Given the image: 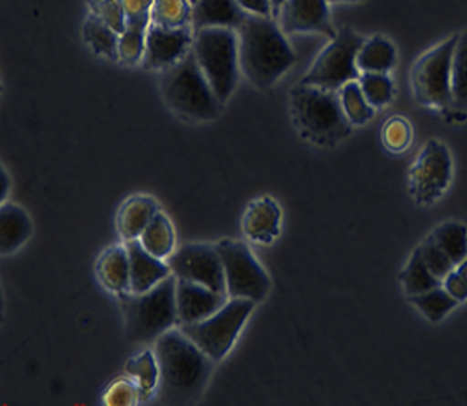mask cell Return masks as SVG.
Returning <instances> with one entry per match:
<instances>
[{
	"instance_id": "cell-11",
	"label": "cell",
	"mask_w": 467,
	"mask_h": 406,
	"mask_svg": "<svg viewBox=\"0 0 467 406\" xmlns=\"http://www.w3.org/2000/svg\"><path fill=\"white\" fill-rule=\"evenodd\" d=\"M453 178V159L450 148L438 140L421 146L408 172V191L415 203L432 206L443 197Z\"/></svg>"
},
{
	"instance_id": "cell-8",
	"label": "cell",
	"mask_w": 467,
	"mask_h": 406,
	"mask_svg": "<svg viewBox=\"0 0 467 406\" xmlns=\"http://www.w3.org/2000/svg\"><path fill=\"white\" fill-rule=\"evenodd\" d=\"M255 307L257 303L252 299H229L208 318L193 324H183L180 329L214 362H220L231 352L237 336Z\"/></svg>"
},
{
	"instance_id": "cell-39",
	"label": "cell",
	"mask_w": 467,
	"mask_h": 406,
	"mask_svg": "<svg viewBox=\"0 0 467 406\" xmlns=\"http://www.w3.org/2000/svg\"><path fill=\"white\" fill-rule=\"evenodd\" d=\"M443 287L448 290L451 297H455L459 303L467 301V284L459 276V273L453 269L443 280Z\"/></svg>"
},
{
	"instance_id": "cell-36",
	"label": "cell",
	"mask_w": 467,
	"mask_h": 406,
	"mask_svg": "<svg viewBox=\"0 0 467 406\" xmlns=\"http://www.w3.org/2000/svg\"><path fill=\"white\" fill-rule=\"evenodd\" d=\"M140 403L138 385L132 382V379H118L111 383L104 394V405L109 406H132Z\"/></svg>"
},
{
	"instance_id": "cell-9",
	"label": "cell",
	"mask_w": 467,
	"mask_h": 406,
	"mask_svg": "<svg viewBox=\"0 0 467 406\" xmlns=\"http://www.w3.org/2000/svg\"><path fill=\"white\" fill-rule=\"evenodd\" d=\"M362 43V36L351 30L350 26H345L317 57L315 64L304 74L299 83L339 92L347 83L357 81L360 78V71L357 68V53Z\"/></svg>"
},
{
	"instance_id": "cell-2",
	"label": "cell",
	"mask_w": 467,
	"mask_h": 406,
	"mask_svg": "<svg viewBox=\"0 0 467 406\" xmlns=\"http://www.w3.org/2000/svg\"><path fill=\"white\" fill-rule=\"evenodd\" d=\"M237 43L241 71L260 90L276 85L281 76L296 64L294 49L280 24L271 16L248 13L237 28Z\"/></svg>"
},
{
	"instance_id": "cell-41",
	"label": "cell",
	"mask_w": 467,
	"mask_h": 406,
	"mask_svg": "<svg viewBox=\"0 0 467 406\" xmlns=\"http://www.w3.org/2000/svg\"><path fill=\"white\" fill-rule=\"evenodd\" d=\"M455 271L459 273V276L467 284V257L464 261H461V263L455 265Z\"/></svg>"
},
{
	"instance_id": "cell-25",
	"label": "cell",
	"mask_w": 467,
	"mask_h": 406,
	"mask_svg": "<svg viewBox=\"0 0 467 406\" xmlns=\"http://www.w3.org/2000/svg\"><path fill=\"white\" fill-rule=\"evenodd\" d=\"M83 39L95 55L109 58V60H118L119 34L94 13L87 18V22L83 25Z\"/></svg>"
},
{
	"instance_id": "cell-21",
	"label": "cell",
	"mask_w": 467,
	"mask_h": 406,
	"mask_svg": "<svg viewBox=\"0 0 467 406\" xmlns=\"http://www.w3.org/2000/svg\"><path fill=\"white\" fill-rule=\"evenodd\" d=\"M34 225L28 213L18 204H2L0 210V252L9 255L32 236Z\"/></svg>"
},
{
	"instance_id": "cell-3",
	"label": "cell",
	"mask_w": 467,
	"mask_h": 406,
	"mask_svg": "<svg viewBox=\"0 0 467 406\" xmlns=\"http://www.w3.org/2000/svg\"><path fill=\"white\" fill-rule=\"evenodd\" d=\"M290 115L299 136L317 146L332 148L350 136L339 92L297 83L290 90Z\"/></svg>"
},
{
	"instance_id": "cell-42",
	"label": "cell",
	"mask_w": 467,
	"mask_h": 406,
	"mask_svg": "<svg viewBox=\"0 0 467 406\" xmlns=\"http://www.w3.org/2000/svg\"><path fill=\"white\" fill-rule=\"evenodd\" d=\"M285 2H286V0H271V5H273V9H280Z\"/></svg>"
},
{
	"instance_id": "cell-38",
	"label": "cell",
	"mask_w": 467,
	"mask_h": 406,
	"mask_svg": "<svg viewBox=\"0 0 467 406\" xmlns=\"http://www.w3.org/2000/svg\"><path fill=\"white\" fill-rule=\"evenodd\" d=\"M125 15H127V22L138 25H150V11H151V4L148 0H121Z\"/></svg>"
},
{
	"instance_id": "cell-7",
	"label": "cell",
	"mask_w": 467,
	"mask_h": 406,
	"mask_svg": "<svg viewBox=\"0 0 467 406\" xmlns=\"http://www.w3.org/2000/svg\"><path fill=\"white\" fill-rule=\"evenodd\" d=\"M459 34L450 36L434 48L417 58L410 72V83L415 100L423 108H451V64Z\"/></svg>"
},
{
	"instance_id": "cell-32",
	"label": "cell",
	"mask_w": 467,
	"mask_h": 406,
	"mask_svg": "<svg viewBox=\"0 0 467 406\" xmlns=\"http://www.w3.org/2000/svg\"><path fill=\"white\" fill-rule=\"evenodd\" d=\"M368 102L376 108H385L394 99V81L389 72H360L357 79Z\"/></svg>"
},
{
	"instance_id": "cell-26",
	"label": "cell",
	"mask_w": 467,
	"mask_h": 406,
	"mask_svg": "<svg viewBox=\"0 0 467 406\" xmlns=\"http://www.w3.org/2000/svg\"><path fill=\"white\" fill-rule=\"evenodd\" d=\"M399 278H400V284H402L408 297L415 296V294H421L425 290H431V288L438 287V286L443 284L440 278H436L432 275V271L427 267V264L423 263L419 246L410 255V259L404 265V269L400 271Z\"/></svg>"
},
{
	"instance_id": "cell-19",
	"label": "cell",
	"mask_w": 467,
	"mask_h": 406,
	"mask_svg": "<svg viewBox=\"0 0 467 406\" xmlns=\"http://www.w3.org/2000/svg\"><path fill=\"white\" fill-rule=\"evenodd\" d=\"M95 275L102 287L113 294H123L130 290V257L123 245L109 246L104 250L95 264Z\"/></svg>"
},
{
	"instance_id": "cell-29",
	"label": "cell",
	"mask_w": 467,
	"mask_h": 406,
	"mask_svg": "<svg viewBox=\"0 0 467 406\" xmlns=\"http://www.w3.org/2000/svg\"><path fill=\"white\" fill-rule=\"evenodd\" d=\"M451 108L467 113V30L459 34L451 64Z\"/></svg>"
},
{
	"instance_id": "cell-16",
	"label": "cell",
	"mask_w": 467,
	"mask_h": 406,
	"mask_svg": "<svg viewBox=\"0 0 467 406\" xmlns=\"http://www.w3.org/2000/svg\"><path fill=\"white\" fill-rule=\"evenodd\" d=\"M243 233L255 243L271 245L281 234V208L276 199L260 195L254 199L243 215Z\"/></svg>"
},
{
	"instance_id": "cell-43",
	"label": "cell",
	"mask_w": 467,
	"mask_h": 406,
	"mask_svg": "<svg viewBox=\"0 0 467 406\" xmlns=\"http://www.w3.org/2000/svg\"><path fill=\"white\" fill-rule=\"evenodd\" d=\"M327 2H362V0H327Z\"/></svg>"
},
{
	"instance_id": "cell-23",
	"label": "cell",
	"mask_w": 467,
	"mask_h": 406,
	"mask_svg": "<svg viewBox=\"0 0 467 406\" xmlns=\"http://www.w3.org/2000/svg\"><path fill=\"white\" fill-rule=\"evenodd\" d=\"M125 373L138 385L140 403L150 400L161 383V368L155 350H142L138 356L129 359L125 364Z\"/></svg>"
},
{
	"instance_id": "cell-24",
	"label": "cell",
	"mask_w": 467,
	"mask_h": 406,
	"mask_svg": "<svg viewBox=\"0 0 467 406\" xmlns=\"http://www.w3.org/2000/svg\"><path fill=\"white\" fill-rule=\"evenodd\" d=\"M140 243L146 252H150L151 255H155L159 259L167 261L172 255L176 233H174L171 218L165 215L162 210L157 212V215L151 218L148 227L142 231Z\"/></svg>"
},
{
	"instance_id": "cell-44",
	"label": "cell",
	"mask_w": 467,
	"mask_h": 406,
	"mask_svg": "<svg viewBox=\"0 0 467 406\" xmlns=\"http://www.w3.org/2000/svg\"><path fill=\"white\" fill-rule=\"evenodd\" d=\"M190 2H192V5H193V4H197V2H199V0H190Z\"/></svg>"
},
{
	"instance_id": "cell-40",
	"label": "cell",
	"mask_w": 467,
	"mask_h": 406,
	"mask_svg": "<svg viewBox=\"0 0 467 406\" xmlns=\"http://www.w3.org/2000/svg\"><path fill=\"white\" fill-rule=\"evenodd\" d=\"M237 4L250 15H260V16H271L273 5L271 0H237Z\"/></svg>"
},
{
	"instance_id": "cell-46",
	"label": "cell",
	"mask_w": 467,
	"mask_h": 406,
	"mask_svg": "<svg viewBox=\"0 0 467 406\" xmlns=\"http://www.w3.org/2000/svg\"><path fill=\"white\" fill-rule=\"evenodd\" d=\"M148 2H150V4H151V5H153V2H155V0H148Z\"/></svg>"
},
{
	"instance_id": "cell-5",
	"label": "cell",
	"mask_w": 467,
	"mask_h": 406,
	"mask_svg": "<svg viewBox=\"0 0 467 406\" xmlns=\"http://www.w3.org/2000/svg\"><path fill=\"white\" fill-rule=\"evenodd\" d=\"M161 92L165 104L182 119L211 121L222 115L223 102L211 88L190 49L178 64L161 74Z\"/></svg>"
},
{
	"instance_id": "cell-28",
	"label": "cell",
	"mask_w": 467,
	"mask_h": 406,
	"mask_svg": "<svg viewBox=\"0 0 467 406\" xmlns=\"http://www.w3.org/2000/svg\"><path fill=\"white\" fill-rule=\"evenodd\" d=\"M411 305H415L425 318L431 322H441L444 317L453 310L459 301L448 294V290L441 286L425 290L421 294H415L408 297Z\"/></svg>"
},
{
	"instance_id": "cell-13",
	"label": "cell",
	"mask_w": 467,
	"mask_h": 406,
	"mask_svg": "<svg viewBox=\"0 0 467 406\" xmlns=\"http://www.w3.org/2000/svg\"><path fill=\"white\" fill-rule=\"evenodd\" d=\"M193 47V28H165L150 24L146 32L144 68L151 71H165L187 57Z\"/></svg>"
},
{
	"instance_id": "cell-33",
	"label": "cell",
	"mask_w": 467,
	"mask_h": 406,
	"mask_svg": "<svg viewBox=\"0 0 467 406\" xmlns=\"http://www.w3.org/2000/svg\"><path fill=\"white\" fill-rule=\"evenodd\" d=\"M150 25L130 24L119 36L118 60L127 66H138L144 60L146 51V32Z\"/></svg>"
},
{
	"instance_id": "cell-37",
	"label": "cell",
	"mask_w": 467,
	"mask_h": 406,
	"mask_svg": "<svg viewBox=\"0 0 467 406\" xmlns=\"http://www.w3.org/2000/svg\"><path fill=\"white\" fill-rule=\"evenodd\" d=\"M90 7H92V13H94V15H97L100 20H104L113 30H117L119 36L127 30L129 22H127V15H125V9H123L121 0H100V2H92Z\"/></svg>"
},
{
	"instance_id": "cell-17",
	"label": "cell",
	"mask_w": 467,
	"mask_h": 406,
	"mask_svg": "<svg viewBox=\"0 0 467 406\" xmlns=\"http://www.w3.org/2000/svg\"><path fill=\"white\" fill-rule=\"evenodd\" d=\"M125 246L130 257V290L129 292H134V294L146 292L172 275L167 261L146 252L140 239L125 241Z\"/></svg>"
},
{
	"instance_id": "cell-45",
	"label": "cell",
	"mask_w": 467,
	"mask_h": 406,
	"mask_svg": "<svg viewBox=\"0 0 467 406\" xmlns=\"http://www.w3.org/2000/svg\"><path fill=\"white\" fill-rule=\"evenodd\" d=\"M88 2H90V4H92V2H100V0H88Z\"/></svg>"
},
{
	"instance_id": "cell-22",
	"label": "cell",
	"mask_w": 467,
	"mask_h": 406,
	"mask_svg": "<svg viewBox=\"0 0 467 406\" xmlns=\"http://www.w3.org/2000/svg\"><path fill=\"white\" fill-rule=\"evenodd\" d=\"M398 62V49L383 36L364 39L357 53V68L360 72H390Z\"/></svg>"
},
{
	"instance_id": "cell-10",
	"label": "cell",
	"mask_w": 467,
	"mask_h": 406,
	"mask_svg": "<svg viewBox=\"0 0 467 406\" xmlns=\"http://www.w3.org/2000/svg\"><path fill=\"white\" fill-rule=\"evenodd\" d=\"M214 246L223 265L229 299L264 301L271 290V278L250 246L237 239H222Z\"/></svg>"
},
{
	"instance_id": "cell-27",
	"label": "cell",
	"mask_w": 467,
	"mask_h": 406,
	"mask_svg": "<svg viewBox=\"0 0 467 406\" xmlns=\"http://www.w3.org/2000/svg\"><path fill=\"white\" fill-rule=\"evenodd\" d=\"M432 241L453 261L461 263L467 257V227L461 222L450 220L438 225L431 234Z\"/></svg>"
},
{
	"instance_id": "cell-34",
	"label": "cell",
	"mask_w": 467,
	"mask_h": 406,
	"mask_svg": "<svg viewBox=\"0 0 467 406\" xmlns=\"http://www.w3.org/2000/svg\"><path fill=\"white\" fill-rule=\"evenodd\" d=\"M411 141H413V127L410 120L404 117H392L383 123L381 143L389 151L402 153L411 146Z\"/></svg>"
},
{
	"instance_id": "cell-15",
	"label": "cell",
	"mask_w": 467,
	"mask_h": 406,
	"mask_svg": "<svg viewBox=\"0 0 467 406\" xmlns=\"http://www.w3.org/2000/svg\"><path fill=\"white\" fill-rule=\"evenodd\" d=\"M229 301V296L188 280L176 282V310L178 326L193 324L208 318Z\"/></svg>"
},
{
	"instance_id": "cell-30",
	"label": "cell",
	"mask_w": 467,
	"mask_h": 406,
	"mask_svg": "<svg viewBox=\"0 0 467 406\" xmlns=\"http://www.w3.org/2000/svg\"><path fill=\"white\" fill-rule=\"evenodd\" d=\"M151 24L165 28L192 26V2L190 0H155L150 11Z\"/></svg>"
},
{
	"instance_id": "cell-1",
	"label": "cell",
	"mask_w": 467,
	"mask_h": 406,
	"mask_svg": "<svg viewBox=\"0 0 467 406\" xmlns=\"http://www.w3.org/2000/svg\"><path fill=\"white\" fill-rule=\"evenodd\" d=\"M153 350L161 368V394L169 403H192L204 394L214 360L180 326L157 338Z\"/></svg>"
},
{
	"instance_id": "cell-6",
	"label": "cell",
	"mask_w": 467,
	"mask_h": 406,
	"mask_svg": "<svg viewBox=\"0 0 467 406\" xmlns=\"http://www.w3.org/2000/svg\"><path fill=\"white\" fill-rule=\"evenodd\" d=\"M192 51L211 88L225 104L235 92L241 69L237 30L218 26L195 30Z\"/></svg>"
},
{
	"instance_id": "cell-20",
	"label": "cell",
	"mask_w": 467,
	"mask_h": 406,
	"mask_svg": "<svg viewBox=\"0 0 467 406\" xmlns=\"http://www.w3.org/2000/svg\"><path fill=\"white\" fill-rule=\"evenodd\" d=\"M159 204L153 197L136 193L123 201L117 215V227L119 236L125 241L140 239L142 231L148 227L151 218L157 215Z\"/></svg>"
},
{
	"instance_id": "cell-31",
	"label": "cell",
	"mask_w": 467,
	"mask_h": 406,
	"mask_svg": "<svg viewBox=\"0 0 467 406\" xmlns=\"http://www.w3.org/2000/svg\"><path fill=\"white\" fill-rule=\"evenodd\" d=\"M339 99L343 111L351 125H364L369 120H373L374 108L368 102L358 81H350L339 90Z\"/></svg>"
},
{
	"instance_id": "cell-14",
	"label": "cell",
	"mask_w": 467,
	"mask_h": 406,
	"mask_svg": "<svg viewBox=\"0 0 467 406\" xmlns=\"http://www.w3.org/2000/svg\"><path fill=\"white\" fill-rule=\"evenodd\" d=\"M280 26L285 36L318 32L334 39L337 34L330 24L327 0H286L280 7Z\"/></svg>"
},
{
	"instance_id": "cell-12",
	"label": "cell",
	"mask_w": 467,
	"mask_h": 406,
	"mask_svg": "<svg viewBox=\"0 0 467 406\" xmlns=\"http://www.w3.org/2000/svg\"><path fill=\"white\" fill-rule=\"evenodd\" d=\"M167 264L176 278L227 294L225 273L216 246L206 243H190L172 252Z\"/></svg>"
},
{
	"instance_id": "cell-4",
	"label": "cell",
	"mask_w": 467,
	"mask_h": 406,
	"mask_svg": "<svg viewBox=\"0 0 467 406\" xmlns=\"http://www.w3.org/2000/svg\"><path fill=\"white\" fill-rule=\"evenodd\" d=\"M174 275L146 292H123L118 296L125 320V336L134 345L155 343L157 338L178 328Z\"/></svg>"
},
{
	"instance_id": "cell-18",
	"label": "cell",
	"mask_w": 467,
	"mask_h": 406,
	"mask_svg": "<svg viewBox=\"0 0 467 406\" xmlns=\"http://www.w3.org/2000/svg\"><path fill=\"white\" fill-rule=\"evenodd\" d=\"M246 15L237 0H199L192 5V28L193 32L213 26L237 30Z\"/></svg>"
},
{
	"instance_id": "cell-35",
	"label": "cell",
	"mask_w": 467,
	"mask_h": 406,
	"mask_svg": "<svg viewBox=\"0 0 467 406\" xmlns=\"http://www.w3.org/2000/svg\"><path fill=\"white\" fill-rule=\"evenodd\" d=\"M419 248H420L423 263L427 264V267L432 271V275L436 278H440L441 282L455 269L453 261L432 241L431 236L423 239L419 245Z\"/></svg>"
}]
</instances>
